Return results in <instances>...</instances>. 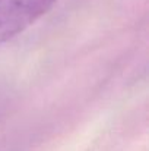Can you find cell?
<instances>
[{
    "instance_id": "6da1fadb",
    "label": "cell",
    "mask_w": 149,
    "mask_h": 151,
    "mask_svg": "<svg viewBox=\"0 0 149 151\" xmlns=\"http://www.w3.org/2000/svg\"><path fill=\"white\" fill-rule=\"evenodd\" d=\"M57 0H0V46L47 15Z\"/></svg>"
},
{
    "instance_id": "7a4b0ae2",
    "label": "cell",
    "mask_w": 149,
    "mask_h": 151,
    "mask_svg": "<svg viewBox=\"0 0 149 151\" xmlns=\"http://www.w3.org/2000/svg\"><path fill=\"white\" fill-rule=\"evenodd\" d=\"M13 103H15L13 90L4 81L0 79V123L6 119V116L12 110Z\"/></svg>"
},
{
    "instance_id": "3957f363",
    "label": "cell",
    "mask_w": 149,
    "mask_h": 151,
    "mask_svg": "<svg viewBox=\"0 0 149 151\" xmlns=\"http://www.w3.org/2000/svg\"><path fill=\"white\" fill-rule=\"evenodd\" d=\"M16 145L12 142H0V151H16Z\"/></svg>"
}]
</instances>
